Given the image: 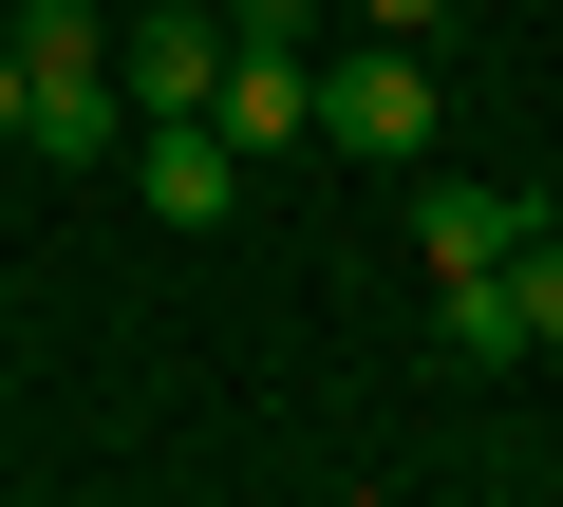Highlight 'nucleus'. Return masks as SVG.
Here are the masks:
<instances>
[{
	"mask_svg": "<svg viewBox=\"0 0 563 507\" xmlns=\"http://www.w3.org/2000/svg\"><path fill=\"white\" fill-rule=\"evenodd\" d=\"M38 132V76H20V38H0V151H20Z\"/></svg>",
	"mask_w": 563,
	"mask_h": 507,
	"instance_id": "nucleus-9",
	"label": "nucleus"
},
{
	"mask_svg": "<svg viewBox=\"0 0 563 507\" xmlns=\"http://www.w3.org/2000/svg\"><path fill=\"white\" fill-rule=\"evenodd\" d=\"M132 169H151V225H225V207H244V151H225L207 113H151Z\"/></svg>",
	"mask_w": 563,
	"mask_h": 507,
	"instance_id": "nucleus-3",
	"label": "nucleus"
},
{
	"mask_svg": "<svg viewBox=\"0 0 563 507\" xmlns=\"http://www.w3.org/2000/svg\"><path fill=\"white\" fill-rule=\"evenodd\" d=\"M320 132H339V151H376V169H413V151L451 132V95H432V57H413V38H376V57H339V76H320Z\"/></svg>",
	"mask_w": 563,
	"mask_h": 507,
	"instance_id": "nucleus-1",
	"label": "nucleus"
},
{
	"mask_svg": "<svg viewBox=\"0 0 563 507\" xmlns=\"http://www.w3.org/2000/svg\"><path fill=\"white\" fill-rule=\"evenodd\" d=\"M432 357H451V376H526V301H507V264H451V283H432Z\"/></svg>",
	"mask_w": 563,
	"mask_h": 507,
	"instance_id": "nucleus-6",
	"label": "nucleus"
},
{
	"mask_svg": "<svg viewBox=\"0 0 563 507\" xmlns=\"http://www.w3.org/2000/svg\"><path fill=\"white\" fill-rule=\"evenodd\" d=\"M207 132H225V151H301V132H320V57H244V38H225Z\"/></svg>",
	"mask_w": 563,
	"mask_h": 507,
	"instance_id": "nucleus-4",
	"label": "nucleus"
},
{
	"mask_svg": "<svg viewBox=\"0 0 563 507\" xmlns=\"http://www.w3.org/2000/svg\"><path fill=\"white\" fill-rule=\"evenodd\" d=\"M526 225H544L526 188H470V169H432V188H413V244H432V283H451V264H507Z\"/></svg>",
	"mask_w": 563,
	"mask_h": 507,
	"instance_id": "nucleus-5",
	"label": "nucleus"
},
{
	"mask_svg": "<svg viewBox=\"0 0 563 507\" xmlns=\"http://www.w3.org/2000/svg\"><path fill=\"white\" fill-rule=\"evenodd\" d=\"M357 20H376V38H432V20H451V0H357Z\"/></svg>",
	"mask_w": 563,
	"mask_h": 507,
	"instance_id": "nucleus-10",
	"label": "nucleus"
},
{
	"mask_svg": "<svg viewBox=\"0 0 563 507\" xmlns=\"http://www.w3.org/2000/svg\"><path fill=\"white\" fill-rule=\"evenodd\" d=\"M301 20H320V0H225V38H244V57H301Z\"/></svg>",
	"mask_w": 563,
	"mask_h": 507,
	"instance_id": "nucleus-8",
	"label": "nucleus"
},
{
	"mask_svg": "<svg viewBox=\"0 0 563 507\" xmlns=\"http://www.w3.org/2000/svg\"><path fill=\"white\" fill-rule=\"evenodd\" d=\"M113 95H132V132H151V113H207V95H225V20H188V0L113 20Z\"/></svg>",
	"mask_w": 563,
	"mask_h": 507,
	"instance_id": "nucleus-2",
	"label": "nucleus"
},
{
	"mask_svg": "<svg viewBox=\"0 0 563 507\" xmlns=\"http://www.w3.org/2000/svg\"><path fill=\"white\" fill-rule=\"evenodd\" d=\"M507 301H526V357H563V225L507 244Z\"/></svg>",
	"mask_w": 563,
	"mask_h": 507,
	"instance_id": "nucleus-7",
	"label": "nucleus"
}]
</instances>
